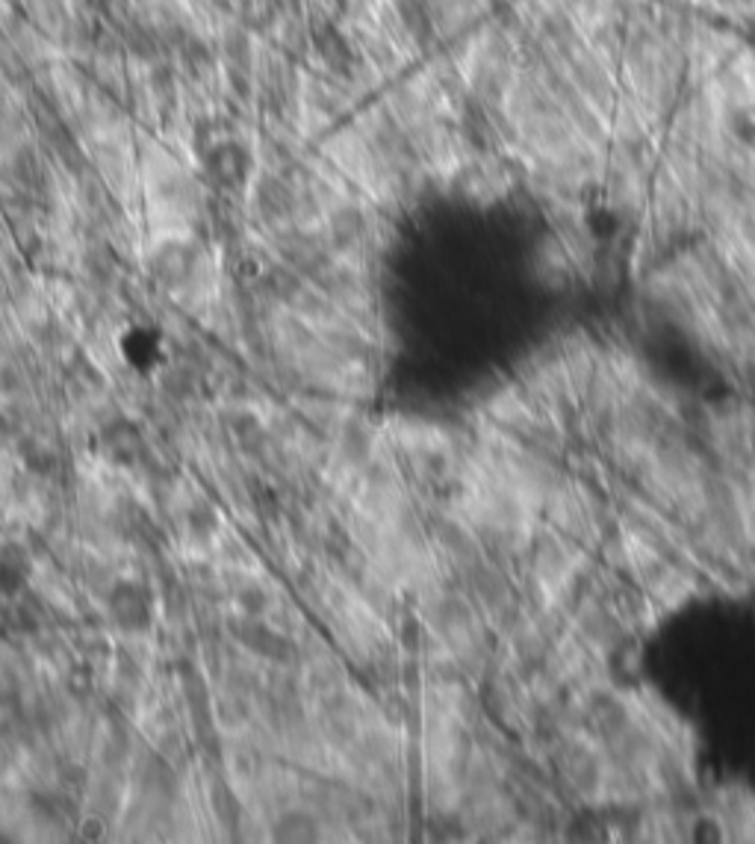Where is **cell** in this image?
<instances>
[{
	"label": "cell",
	"instance_id": "cell-1",
	"mask_svg": "<svg viewBox=\"0 0 755 844\" xmlns=\"http://www.w3.org/2000/svg\"><path fill=\"white\" fill-rule=\"evenodd\" d=\"M564 774H566V780L573 783L575 792H582V794L600 792L602 785H605V767H602V758L596 756V750H593L591 744H582V741H575V744L566 747Z\"/></svg>",
	"mask_w": 755,
	"mask_h": 844
}]
</instances>
